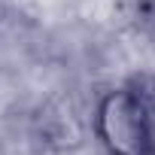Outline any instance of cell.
<instances>
[{
  "mask_svg": "<svg viewBox=\"0 0 155 155\" xmlns=\"http://www.w3.org/2000/svg\"><path fill=\"white\" fill-rule=\"evenodd\" d=\"M91 131L107 155H155V101L143 85L104 91L91 113Z\"/></svg>",
  "mask_w": 155,
  "mask_h": 155,
  "instance_id": "cell-1",
  "label": "cell"
},
{
  "mask_svg": "<svg viewBox=\"0 0 155 155\" xmlns=\"http://www.w3.org/2000/svg\"><path fill=\"white\" fill-rule=\"evenodd\" d=\"M134 15H137L140 31L155 43V0H137L134 3Z\"/></svg>",
  "mask_w": 155,
  "mask_h": 155,
  "instance_id": "cell-2",
  "label": "cell"
},
{
  "mask_svg": "<svg viewBox=\"0 0 155 155\" xmlns=\"http://www.w3.org/2000/svg\"><path fill=\"white\" fill-rule=\"evenodd\" d=\"M152 101H155V94H152Z\"/></svg>",
  "mask_w": 155,
  "mask_h": 155,
  "instance_id": "cell-3",
  "label": "cell"
}]
</instances>
